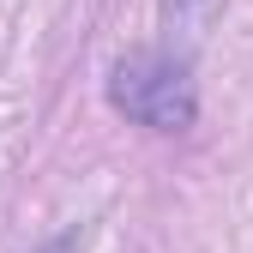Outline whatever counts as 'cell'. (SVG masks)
<instances>
[{
  "label": "cell",
  "mask_w": 253,
  "mask_h": 253,
  "mask_svg": "<svg viewBox=\"0 0 253 253\" xmlns=\"http://www.w3.org/2000/svg\"><path fill=\"white\" fill-rule=\"evenodd\" d=\"M109 103H115L126 121L157 126V133H181V126H193V115H199V97H193L187 67H181L175 54H157V48L115 60V73H109Z\"/></svg>",
  "instance_id": "cell-1"
},
{
  "label": "cell",
  "mask_w": 253,
  "mask_h": 253,
  "mask_svg": "<svg viewBox=\"0 0 253 253\" xmlns=\"http://www.w3.org/2000/svg\"><path fill=\"white\" fill-rule=\"evenodd\" d=\"M163 18L181 42H205L211 24L223 18V0H163Z\"/></svg>",
  "instance_id": "cell-2"
},
{
  "label": "cell",
  "mask_w": 253,
  "mask_h": 253,
  "mask_svg": "<svg viewBox=\"0 0 253 253\" xmlns=\"http://www.w3.org/2000/svg\"><path fill=\"white\" fill-rule=\"evenodd\" d=\"M42 253H79V235H60V241H48Z\"/></svg>",
  "instance_id": "cell-3"
}]
</instances>
